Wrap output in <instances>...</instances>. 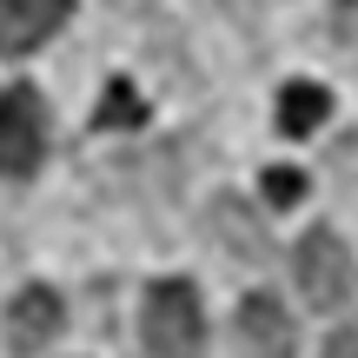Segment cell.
Returning a JSON list of instances; mask_svg holds the SVG:
<instances>
[{"label": "cell", "instance_id": "6da1fadb", "mask_svg": "<svg viewBox=\"0 0 358 358\" xmlns=\"http://www.w3.org/2000/svg\"><path fill=\"white\" fill-rule=\"evenodd\" d=\"M140 345H146V358H199V345H206V312H199L192 279H159L153 292H146Z\"/></svg>", "mask_w": 358, "mask_h": 358}, {"label": "cell", "instance_id": "7a4b0ae2", "mask_svg": "<svg viewBox=\"0 0 358 358\" xmlns=\"http://www.w3.org/2000/svg\"><path fill=\"white\" fill-rule=\"evenodd\" d=\"M292 272H299V292H306V306H319V312L352 306V292H358V259H352V245L338 239L332 226H312L306 239H299Z\"/></svg>", "mask_w": 358, "mask_h": 358}, {"label": "cell", "instance_id": "3957f363", "mask_svg": "<svg viewBox=\"0 0 358 358\" xmlns=\"http://www.w3.org/2000/svg\"><path fill=\"white\" fill-rule=\"evenodd\" d=\"M47 153V106L34 87H0V173L27 179Z\"/></svg>", "mask_w": 358, "mask_h": 358}, {"label": "cell", "instance_id": "277c9868", "mask_svg": "<svg viewBox=\"0 0 358 358\" xmlns=\"http://www.w3.org/2000/svg\"><path fill=\"white\" fill-rule=\"evenodd\" d=\"M232 332H239V352L245 358H292L299 352V332H292V319H285V306L272 292H245Z\"/></svg>", "mask_w": 358, "mask_h": 358}, {"label": "cell", "instance_id": "5b68a950", "mask_svg": "<svg viewBox=\"0 0 358 358\" xmlns=\"http://www.w3.org/2000/svg\"><path fill=\"white\" fill-rule=\"evenodd\" d=\"M60 325H66L60 292L27 285V292L7 306V345H13V352H40V345H53V338H60Z\"/></svg>", "mask_w": 358, "mask_h": 358}, {"label": "cell", "instance_id": "8992f818", "mask_svg": "<svg viewBox=\"0 0 358 358\" xmlns=\"http://www.w3.org/2000/svg\"><path fill=\"white\" fill-rule=\"evenodd\" d=\"M73 0H0V53H34L53 27H66Z\"/></svg>", "mask_w": 358, "mask_h": 358}, {"label": "cell", "instance_id": "52a82bcc", "mask_svg": "<svg viewBox=\"0 0 358 358\" xmlns=\"http://www.w3.org/2000/svg\"><path fill=\"white\" fill-rule=\"evenodd\" d=\"M206 226H213L219 239L232 245V259H245V266H259V259H272L266 232L252 226V213H245V199H232V192H226V199L213 206V219H206Z\"/></svg>", "mask_w": 358, "mask_h": 358}, {"label": "cell", "instance_id": "ba28073f", "mask_svg": "<svg viewBox=\"0 0 358 358\" xmlns=\"http://www.w3.org/2000/svg\"><path fill=\"white\" fill-rule=\"evenodd\" d=\"M325 113H332V93L312 87V80H292V87L279 93V127L285 133H319Z\"/></svg>", "mask_w": 358, "mask_h": 358}, {"label": "cell", "instance_id": "9c48e42d", "mask_svg": "<svg viewBox=\"0 0 358 358\" xmlns=\"http://www.w3.org/2000/svg\"><path fill=\"white\" fill-rule=\"evenodd\" d=\"M140 120H146V100L127 87V80H113L106 100H100V113H93V127H140Z\"/></svg>", "mask_w": 358, "mask_h": 358}, {"label": "cell", "instance_id": "30bf717a", "mask_svg": "<svg viewBox=\"0 0 358 358\" xmlns=\"http://www.w3.org/2000/svg\"><path fill=\"white\" fill-rule=\"evenodd\" d=\"M299 192H306V173H292V166H272L266 173V199L272 206H299Z\"/></svg>", "mask_w": 358, "mask_h": 358}, {"label": "cell", "instance_id": "8fae6325", "mask_svg": "<svg viewBox=\"0 0 358 358\" xmlns=\"http://www.w3.org/2000/svg\"><path fill=\"white\" fill-rule=\"evenodd\" d=\"M332 34L345 40V60H358V0H338V13H332Z\"/></svg>", "mask_w": 358, "mask_h": 358}, {"label": "cell", "instance_id": "7c38bea8", "mask_svg": "<svg viewBox=\"0 0 358 358\" xmlns=\"http://www.w3.org/2000/svg\"><path fill=\"white\" fill-rule=\"evenodd\" d=\"M319 358H358V325H338L332 338H325V352Z\"/></svg>", "mask_w": 358, "mask_h": 358}]
</instances>
